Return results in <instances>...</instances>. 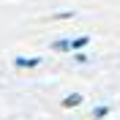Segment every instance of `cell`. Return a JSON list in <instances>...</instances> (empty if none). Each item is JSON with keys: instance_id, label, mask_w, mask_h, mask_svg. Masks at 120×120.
I'll return each mask as SVG.
<instances>
[{"instance_id": "3957f363", "label": "cell", "mask_w": 120, "mask_h": 120, "mask_svg": "<svg viewBox=\"0 0 120 120\" xmlns=\"http://www.w3.org/2000/svg\"><path fill=\"white\" fill-rule=\"evenodd\" d=\"M87 44H90V38L87 36H79V38L71 41V49H82V46H87Z\"/></svg>"}, {"instance_id": "7a4b0ae2", "label": "cell", "mask_w": 120, "mask_h": 120, "mask_svg": "<svg viewBox=\"0 0 120 120\" xmlns=\"http://www.w3.org/2000/svg\"><path fill=\"white\" fill-rule=\"evenodd\" d=\"M60 104L66 106V109H71V106H79V104H82V96H79V93H71V96H66Z\"/></svg>"}, {"instance_id": "6da1fadb", "label": "cell", "mask_w": 120, "mask_h": 120, "mask_svg": "<svg viewBox=\"0 0 120 120\" xmlns=\"http://www.w3.org/2000/svg\"><path fill=\"white\" fill-rule=\"evenodd\" d=\"M38 63H41V57H16L14 60L16 68H36Z\"/></svg>"}, {"instance_id": "277c9868", "label": "cell", "mask_w": 120, "mask_h": 120, "mask_svg": "<svg viewBox=\"0 0 120 120\" xmlns=\"http://www.w3.org/2000/svg\"><path fill=\"white\" fill-rule=\"evenodd\" d=\"M109 115V106H96L93 109V120H101V117H106Z\"/></svg>"}, {"instance_id": "8992f818", "label": "cell", "mask_w": 120, "mask_h": 120, "mask_svg": "<svg viewBox=\"0 0 120 120\" xmlns=\"http://www.w3.org/2000/svg\"><path fill=\"white\" fill-rule=\"evenodd\" d=\"M74 11H60V14H52V19H71Z\"/></svg>"}, {"instance_id": "5b68a950", "label": "cell", "mask_w": 120, "mask_h": 120, "mask_svg": "<svg viewBox=\"0 0 120 120\" xmlns=\"http://www.w3.org/2000/svg\"><path fill=\"white\" fill-rule=\"evenodd\" d=\"M52 49L55 52H68L71 49V41H57V44H52Z\"/></svg>"}]
</instances>
